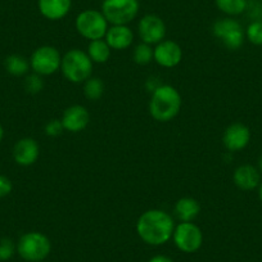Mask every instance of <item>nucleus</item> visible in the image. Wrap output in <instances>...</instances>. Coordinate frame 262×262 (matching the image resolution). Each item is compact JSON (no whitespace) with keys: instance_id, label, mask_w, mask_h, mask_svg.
I'll list each match as a JSON object with an SVG mask.
<instances>
[{"instance_id":"nucleus-20","label":"nucleus","mask_w":262,"mask_h":262,"mask_svg":"<svg viewBox=\"0 0 262 262\" xmlns=\"http://www.w3.org/2000/svg\"><path fill=\"white\" fill-rule=\"evenodd\" d=\"M4 67H6L7 72L12 76H24L29 72L30 67V60L25 58L21 54H11L6 58L4 60Z\"/></svg>"},{"instance_id":"nucleus-29","label":"nucleus","mask_w":262,"mask_h":262,"mask_svg":"<svg viewBox=\"0 0 262 262\" xmlns=\"http://www.w3.org/2000/svg\"><path fill=\"white\" fill-rule=\"evenodd\" d=\"M12 190H13V184H12L11 179L4 175H0V198L9 195Z\"/></svg>"},{"instance_id":"nucleus-22","label":"nucleus","mask_w":262,"mask_h":262,"mask_svg":"<svg viewBox=\"0 0 262 262\" xmlns=\"http://www.w3.org/2000/svg\"><path fill=\"white\" fill-rule=\"evenodd\" d=\"M104 82L99 79V77H90L84 82V95L86 99L99 100L104 94Z\"/></svg>"},{"instance_id":"nucleus-9","label":"nucleus","mask_w":262,"mask_h":262,"mask_svg":"<svg viewBox=\"0 0 262 262\" xmlns=\"http://www.w3.org/2000/svg\"><path fill=\"white\" fill-rule=\"evenodd\" d=\"M172 239L175 246L185 253H194L202 247L203 233L193 223H180L175 226Z\"/></svg>"},{"instance_id":"nucleus-28","label":"nucleus","mask_w":262,"mask_h":262,"mask_svg":"<svg viewBox=\"0 0 262 262\" xmlns=\"http://www.w3.org/2000/svg\"><path fill=\"white\" fill-rule=\"evenodd\" d=\"M44 130H45V134H47L48 137L55 138V137H59V135L62 134L63 131H64V127H63L62 125V121L54 118V120H50L49 122L45 125Z\"/></svg>"},{"instance_id":"nucleus-4","label":"nucleus","mask_w":262,"mask_h":262,"mask_svg":"<svg viewBox=\"0 0 262 262\" xmlns=\"http://www.w3.org/2000/svg\"><path fill=\"white\" fill-rule=\"evenodd\" d=\"M52 251L50 239L40 231H29L19 238L17 243V252L29 262L44 261Z\"/></svg>"},{"instance_id":"nucleus-15","label":"nucleus","mask_w":262,"mask_h":262,"mask_svg":"<svg viewBox=\"0 0 262 262\" xmlns=\"http://www.w3.org/2000/svg\"><path fill=\"white\" fill-rule=\"evenodd\" d=\"M233 180L236 188L243 191H251L258 188L261 184V173L254 166L241 165L234 171Z\"/></svg>"},{"instance_id":"nucleus-5","label":"nucleus","mask_w":262,"mask_h":262,"mask_svg":"<svg viewBox=\"0 0 262 262\" xmlns=\"http://www.w3.org/2000/svg\"><path fill=\"white\" fill-rule=\"evenodd\" d=\"M108 25L110 24H108L104 14L102 13V11H97V9L82 11L75 21L77 32L89 41L104 39L108 27H110Z\"/></svg>"},{"instance_id":"nucleus-11","label":"nucleus","mask_w":262,"mask_h":262,"mask_svg":"<svg viewBox=\"0 0 262 262\" xmlns=\"http://www.w3.org/2000/svg\"><path fill=\"white\" fill-rule=\"evenodd\" d=\"M251 142V130L241 122H234L225 128L223 135V144L230 153L239 152L247 148Z\"/></svg>"},{"instance_id":"nucleus-14","label":"nucleus","mask_w":262,"mask_h":262,"mask_svg":"<svg viewBox=\"0 0 262 262\" xmlns=\"http://www.w3.org/2000/svg\"><path fill=\"white\" fill-rule=\"evenodd\" d=\"M40 155L39 144L32 138H22L13 147V160L17 165L32 166L37 161Z\"/></svg>"},{"instance_id":"nucleus-32","label":"nucleus","mask_w":262,"mask_h":262,"mask_svg":"<svg viewBox=\"0 0 262 262\" xmlns=\"http://www.w3.org/2000/svg\"><path fill=\"white\" fill-rule=\"evenodd\" d=\"M258 171H259V173L262 175V155L259 156V158H258Z\"/></svg>"},{"instance_id":"nucleus-6","label":"nucleus","mask_w":262,"mask_h":262,"mask_svg":"<svg viewBox=\"0 0 262 262\" xmlns=\"http://www.w3.org/2000/svg\"><path fill=\"white\" fill-rule=\"evenodd\" d=\"M139 9V0H104L102 4V13L111 25H128Z\"/></svg>"},{"instance_id":"nucleus-3","label":"nucleus","mask_w":262,"mask_h":262,"mask_svg":"<svg viewBox=\"0 0 262 262\" xmlns=\"http://www.w3.org/2000/svg\"><path fill=\"white\" fill-rule=\"evenodd\" d=\"M60 70L70 82L81 84L92 77L93 60L84 50L71 49L62 57Z\"/></svg>"},{"instance_id":"nucleus-24","label":"nucleus","mask_w":262,"mask_h":262,"mask_svg":"<svg viewBox=\"0 0 262 262\" xmlns=\"http://www.w3.org/2000/svg\"><path fill=\"white\" fill-rule=\"evenodd\" d=\"M246 37L253 45H262V21H252L246 30Z\"/></svg>"},{"instance_id":"nucleus-30","label":"nucleus","mask_w":262,"mask_h":262,"mask_svg":"<svg viewBox=\"0 0 262 262\" xmlns=\"http://www.w3.org/2000/svg\"><path fill=\"white\" fill-rule=\"evenodd\" d=\"M148 262H173L170 257L167 256H162V254H158V256L152 257Z\"/></svg>"},{"instance_id":"nucleus-7","label":"nucleus","mask_w":262,"mask_h":262,"mask_svg":"<svg viewBox=\"0 0 262 262\" xmlns=\"http://www.w3.org/2000/svg\"><path fill=\"white\" fill-rule=\"evenodd\" d=\"M62 55L59 50L52 45H42L34 50L30 58V67L40 76H50L60 69Z\"/></svg>"},{"instance_id":"nucleus-17","label":"nucleus","mask_w":262,"mask_h":262,"mask_svg":"<svg viewBox=\"0 0 262 262\" xmlns=\"http://www.w3.org/2000/svg\"><path fill=\"white\" fill-rule=\"evenodd\" d=\"M37 7L42 17L49 21H59L70 13L72 0H39Z\"/></svg>"},{"instance_id":"nucleus-34","label":"nucleus","mask_w":262,"mask_h":262,"mask_svg":"<svg viewBox=\"0 0 262 262\" xmlns=\"http://www.w3.org/2000/svg\"><path fill=\"white\" fill-rule=\"evenodd\" d=\"M40 262H42V261H40Z\"/></svg>"},{"instance_id":"nucleus-19","label":"nucleus","mask_w":262,"mask_h":262,"mask_svg":"<svg viewBox=\"0 0 262 262\" xmlns=\"http://www.w3.org/2000/svg\"><path fill=\"white\" fill-rule=\"evenodd\" d=\"M111 47L108 45V42L104 39L99 40H93L89 42V47H88V55L90 57V59L93 60V63H105L110 60L111 58Z\"/></svg>"},{"instance_id":"nucleus-1","label":"nucleus","mask_w":262,"mask_h":262,"mask_svg":"<svg viewBox=\"0 0 262 262\" xmlns=\"http://www.w3.org/2000/svg\"><path fill=\"white\" fill-rule=\"evenodd\" d=\"M175 223L170 213L153 208L143 212L137 223V233L149 246H162L172 238Z\"/></svg>"},{"instance_id":"nucleus-18","label":"nucleus","mask_w":262,"mask_h":262,"mask_svg":"<svg viewBox=\"0 0 262 262\" xmlns=\"http://www.w3.org/2000/svg\"><path fill=\"white\" fill-rule=\"evenodd\" d=\"M201 212L200 202L190 196L180 198L175 203V213L181 223H193Z\"/></svg>"},{"instance_id":"nucleus-16","label":"nucleus","mask_w":262,"mask_h":262,"mask_svg":"<svg viewBox=\"0 0 262 262\" xmlns=\"http://www.w3.org/2000/svg\"><path fill=\"white\" fill-rule=\"evenodd\" d=\"M104 40L108 42L111 49L125 50L131 47L134 41V32L127 25H112L108 27Z\"/></svg>"},{"instance_id":"nucleus-31","label":"nucleus","mask_w":262,"mask_h":262,"mask_svg":"<svg viewBox=\"0 0 262 262\" xmlns=\"http://www.w3.org/2000/svg\"><path fill=\"white\" fill-rule=\"evenodd\" d=\"M4 139V128L3 126H2V123H0V143H2V140Z\"/></svg>"},{"instance_id":"nucleus-26","label":"nucleus","mask_w":262,"mask_h":262,"mask_svg":"<svg viewBox=\"0 0 262 262\" xmlns=\"http://www.w3.org/2000/svg\"><path fill=\"white\" fill-rule=\"evenodd\" d=\"M17 251V246L9 238H0V261H8Z\"/></svg>"},{"instance_id":"nucleus-33","label":"nucleus","mask_w":262,"mask_h":262,"mask_svg":"<svg viewBox=\"0 0 262 262\" xmlns=\"http://www.w3.org/2000/svg\"><path fill=\"white\" fill-rule=\"evenodd\" d=\"M258 196H259V201H261L262 202V181H261V184H259V186H258Z\"/></svg>"},{"instance_id":"nucleus-23","label":"nucleus","mask_w":262,"mask_h":262,"mask_svg":"<svg viewBox=\"0 0 262 262\" xmlns=\"http://www.w3.org/2000/svg\"><path fill=\"white\" fill-rule=\"evenodd\" d=\"M153 54H155V49L152 48V45L142 42L135 47L134 52H133V59L137 64L145 66L152 62Z\"/></svg>"},{"instance_id":"nucleus-21","label":"nucleus","mask_w":262,"mask_h":262,"mask_svg":"<svg viewBox=\"0 0 262 262\" xmlns=\"http://www.w3.org/2000/svg\"><path fill=\"white\" fill-rule=\"evenodd\" d=\"M219 11L229 17H235L244 13L248 6V0H215Z\"/></svg>"},{"instance_id":"nucleus-12","label":"nucleus","mask_w":262,"mask_h":262,"mask_svg":"<svg viewBox=\"0 0 262 262\" xmlns=\"http://www.w3.org/2000/svg\"><path fill=\"white\" fill-rule=\"evenodd\" d=\"M183 59V49L172 40H163L156 45L153 60L163 69H173Z\"/></svg>"},{"instance_id":"nucleus-27","label":"nucleus","mask_w":262,"mask_h":262,"mask_svg":"<svg viewBox=\"0 0 262 262\" xmlns=\"http://www.w3.org/2000/svg\"><path fill=\"white\" fill-rule=\"evenodd\" d=\"M246 12L252 21H262V0H248Z\"/></svg>"},{"instance_id":"nucleus-2","label":"nucleus","mask_w":262,"mask_h":262,"mask_svg":"<svg viewBox=\"0 0 262 262\" xmlns=\"http://www.w3.org/2000/svg\"><path fill=\"white\" fill-rule=\"evenodd\" d=\"M183 99L176 88L162 85L152 92L149 100V113L158 122H170L179 115Z\"/></svg>"},{"instance_id":"nucleus-10","label":"nucleus","mask_w":262,"mask_h":262,"mask_svg":"<svg viewBox=\"0 0 262 262\" xmlns=\"http://www.w3.org/2000/svg\"><path fill=\"white\" fill-rule=\"evenodd\" d=\"M138 32L143 42L149 45H157L165 40L166 25L161 17L156 14H145L140 18L138 25Z\"/></svg>"},{"instance_id":"nucleus-13","label":"nucleus","mask_w":262,"mask_h":262,"mask_svg":"<svg viewBox=\"0 0 262 262\" xmlns=\"http://www.w3.org/2000/svg\"><path fill=\"white\" fill-rule=\"evenodd\" d=\"M60 121L66 131L76 134L88 127L90 123V113L84 105L74 104L63 112Z\"/></svg>"},{"instance_id":"nucleus-8","label":"nucleus","mask_w":262,"mask_h":262,"mask_svg":"<svg viewBox=\"0 0 262 262\" xmlns=\"http://www.w3.org/2000/svg\"><path fill=\"white\" fill-rule=\"evenodd\" d=\"M212 32L216 39L230 50L241 49L246 39V32L242 25L231 17L216 21L212 26Z\"/></svg>"},{"instance_id":"nucleus-25","label":"nucleus","mask_w":262,"mask_h":262,"mask_svg":"<svg viewBox=\"0 0 262 262\" xmlns=\"http://www.w3.org/2000/svg\"><path fill=\"white\" fill-rule=\"evenodd\" d=\"M24 85L27 93H30V94H37V93H40L44 89V80H42V76H40V75L34 72V74L26 76Z\"/></svg>"}]
</instances>
